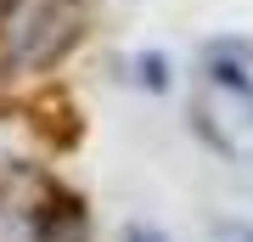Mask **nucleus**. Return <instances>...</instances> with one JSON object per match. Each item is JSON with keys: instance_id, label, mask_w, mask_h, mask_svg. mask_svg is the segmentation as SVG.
Masks as SVG:
<instances>
[{"instance_id": "obj_1", "label": "nucleus", "mask_w": 253, "mask_h": 242, "mask_svg": "<svg viewBox=\"0 0 253 242\" xmlns=\"http://www.w3.org/2000/svg\"><path fill=\"white\" fill-rule=\"evenodd\" d=\"M101 0H0V90H34L68 73L96 28Z\"/></svg>"}]
</instances>
